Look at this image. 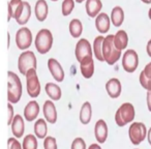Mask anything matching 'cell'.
<instances>
[{"instance_id": "obj_1", "label": "cell", "mask_w": 151, "mask_h": 149, "mask_svg": "<svg viewBox=\"0 0 151 149\" xmlns=\"http://www.w3.org/2000/svg\"><path fill=\"white\" fill-rule=\"evenodd\" d=\"M23 87L19 76L14 71H7V101L11 104H17L22 97Z\"/></svg>"}, {"instance_id": "obj_2", "label": "cell", "mask_w": 151, "mask_h": 149, "mask_svg": "<svg viewBox=\"0 0 151 149\" xmlns=\"http://www.w3.org/2000/svg\"><path fill=\"white\" fill-rule=\"evenodd\" d=\"M121 52L114 45V34H108L105 36L103 44L104 60L109 65H114L121 57Z\"/></svg>"}, {"instance_id": "obj_3", "label": "cell", "mask_w": 151, "mask_h": 149, "mask_svg": "<svg viewBox=\"0 0 151 149\" xmlns=\"http://www.w3.org/2000/svg\"><path fill=\"white\" fill-rule=\"evenodd\" d=\"M53 34L47 28H42L36 33L35 40H34V45L35 49L40 54H47L53 47Z\"/></svg>"}, {"instance_id": "obj_4", "label": "cell", "mask_w": 151, "mask_h": 149, "mask_svg": "<svg viewBox=\"0 0 151 149\" xmlns=\"http://www.w3.org/2000/svg\"><path fill=\"white\" fill-rule=\"evenodd\" d=\"M136 116V111L132 104L130 103H124L118 108L115 114V121L116 124L120 127H123L127 123L132 122Z\"/></svg>"}, {"instance_id": "obj_5", "label": "cell", "mask_w": 151, "mask_h": 149, "mask_svg": "<svg viewBox=\"0 0 151 149\" xmlns=\"http://www.w3.org/2000/svg\"><path fill=\"white\" fill-rule=\"evenodd\" d=\"M26 77V88H27V93L30 97L35 99L40 93V83L38 80L37 73H36L35 68H30L25 73Z\"/></svg>"}, {"instance_id": "obj_6", "label": "cell", "mask_w": 151, "mask_h": 149, "mask_svg": "<svg viewBox=\"0 0 151 149\" xmlns=\"http://www.w3.org/2000/svg\"><path fill=\"white\" fill-rule=\"evenodd\" d=\"M37 67V60H36L35 54L32 51H24L21 53L18 59V68L19 71L25 76L28 69Z\"/></svg>"}, {"instance_id": "obj_7", "label": "cell", "mask_w": 151, "mask_h": 149, "mask_svg": "<svg viewBox=\"0 0 151 149\" xmlns=\"http://www.w3.org/2000/svg\"><path fill=\"white\" fill-rule=\"evenodd\" d=\"M147 136L146 125L142 122H134L128 128V137L134 145H139L145 140Z\"/></svg>"}, {"instance_id": "obj_8", "label": "cell", "mask_w": 151, "mask_h": 149, "mask_svg": "<svg viewBox=\"0 0 151 149\" xmlns=\"http://www.w3.org/2000/svg\"><path fill=\"white\" fill-rule=\"evenodd\" d=\"M139 66V55L134 50H126L122 56V67L126 73H134Z\"/></svg>"}, {"instance_id": "obj_9", "label": "cell", "mask_w": 151, "mask_h": 149, "mask_svg": "<svg viewBox=\"0 0 151 149\" xmlns=\"http://www.w3.org/2000/svg\"><path fill=\"white\" fill-rule=\"evenodd\" d=\"M32 40H33V37H32L31 30L25 26L20 28L16 33V45L20 50L24 51L30 48Z\"/></svg>"}, {"instance_id": "obj_10", "label": "cell", "mask_w": 151, "mask_h": 149, "mask_svg": "<svg viewBox=\"0 0 151 149\" xmlns=\"http://www.w3.org/2000/svg\"><path fill=\"white\" fill-rule=\"evenodd\" d=\"M75 55L78 62H80L81 60H83L84 58H87V57H93L92 46H91V44L89 42L88 40L81 38L77 42L75 49Z\"/></svg>"}, {"instance_id": "obj_11", "label": "cell", "mask_w": 151, "mask_h": 149, "mask_svg": "<svg viewBox=\"0 0 151 149\" xmlns=\"http://www.w3.org/2000/svg\"><path fill=\"white\" fill-rule=\"evenodd\" d=\"M48 68L50 71L51 75L54 78V80L56 82H62L64 80V71L63 67L61 66V64L59 63V61L55 58H50L48 60Z\"/></svg>"}, {"instance_id": "obj_12", "label": "cell", "mask_w": 151, "mask_h": 149, "mask_svg": "<svg viewBox=\"0 0 151 149\" xmlns=\"http://www.w3.org/2000/svg\"><path fill=\"white\" fill-rule=\"evenodd\" d=\"M110 26H111V20L108 14L99 13L95 17V28L99 33H108L110 30Z\"/></svg>"}, {"instance_id": "obj_13", "label": "cell", "mask_w": 151, "mask_h": 149, "mask_svg": "<svg viewBox=\"0 0 151 149\" xmlns=\"http://www.w3.org/2000/svg\"><path fill=\"white\" fill-rule=\"evenodd\" d=\"M106 90L111 99H118L121 94V82L117 78H112L106 83Z\"/></svg>"}, {"instance_id": "obj_14", "label": "cell", "mask_w": 151, "mask_h": 149, "mask_svg": "<svg viewBox=\"0 0 151 149\" xmlns=\"http://www.w3.org/2000/svg\"><path fill=\"white\" fill-rule=\"evenodd\" d=\"M42 112H44L45 119L47 122L51 124L56 123L57 121V110L55 107L54 103L52 101H46L42 107Z\"/></svg>"}, {"instance_id": "obj_15", "label": "cell", "mask_w": 151, "mask_h": 149, "mask_svg": "<svg viewBox=\"0 0 151 149\" xmlns=\"http://www.w3.org/2000/svg\"><path fill=\"white\" fill-rule=\"evenodd\" d=\"M80 71L82 76L85 79H90L94 73V60L93 57H87L81 60L80 62Z\"/></svg>"}, {"instance_id": "obj_16", "label": "cell", "mask_w": 151, "mask_h": 149, "mask_svg": "<svg viewBox=\"0 0 151 149\" xmlns=\"http://www.w3.org/2000/svg\"><path fill=\"white\" fill-rule=\"evenodd\" d=\"M95 139L99 143L104 144L108 138V125L104 119H99L96 121L94 126Z\"/></svg>"}, {"instance_id": "obj_17", "label": "cell", "mask_w": 151, "mask_h": 149, "mask_svg": "<svg viewBox=\"0 0 151 149\" xmlns=\"http://www.w3.org/2000/svg\"><path fill=\"white\" fill-rule=\"evenodd\" d=\"M40 114V105L36 101H30L26 105L24 109V117L27 121L31 122L36 119V117Z\"/></svg>"}, {"instance_id": "obj_18", "label": "cell", "mask_w": 151, "mask_h": 149, "mask_svg": "<svg viewBox=\"0 0 151 149\" xmlns=\"http://www.w3.org/2000/svg\"><path fill=\"white\" fill-rule=\"evenodd\" d=\"M12 125V132L15 138H21L24 135V130H25V123H24V119L21 115L17 114L14 116V119L11 123Z\"/></svg>"}, {"instance_id": "obj_19", "label": "cell", "mask_w": 151, "mask_h": 149, "mask_svg": "<svg viewBox=\"0 0 151 149\" xmlns=\"http://www.w3.org/2000/svg\"><path fill=\"white\" fill-rule=\"evenodd\" d=\"M34 14L37 21L44 22L49 14V6L46 0H37L34 6Z\"/></svg>"}, {"instance_id": "obj_20", "label": "cell", "mask_w": 151, "mask_h": 149, "mask_svg": "<svg viewBox=\"0 0 151 149\" xmlns=\"http://www.w3.org/2000/svg\"><path fill=\"white\" fill-rule=\"evenodd\" d=\"M103 9V2L101 0H86L85 9L88 17L95 18Z\"/></svg>"}, {"instance_id": "obj_21", "label": "cell", "mask_w": 151, "mask_h": 149, "mask_svg": "<svg viewBox=\"0 0 151 149\" xmlns=\"http://www.w3.org/2000/svg\"><path fill=\"white\" fill-rule=\"evenodd\" d=\"M140 84L144 89L147 91L151 90V62L146 64L142 71L140 73Z\"/></svg>"}, {"instance_id": "obj_22", "label": "cell", "mask_w": 151, "mask_h": 149, "mask_svg": "<svg viewBox=\"0 0 151 149\" xmlns=\"http://www.w3.org/2000/svg\"><path fill=\"white\" fill-rule=\"evenodd\" d=\"M23 6V0H11L7 3V21L18 17Z\"/></svg>"}, {"instance_id": "obj_23", "label": "cell", "mask_w": 151, "mask_h": 149, "mask_svg": "<svg viewBox=\"0 0 151 149\" xmlns=\"http://www.w3.org/2000/svg\"><path fill=\"white\" fill-rule=\"evenodd\" d=\"M30 17H31V6H30L29 2L23 1V6H22L21 12L18 15V17L15 19L16 22L19 25H26L27 22L29 21Z\"/></svg>"}, {"instance_id": "obj_24", "label": "cell", "mask_w": 151, "mask_h": 149, "mask_svg": "<svg viewBox=\"0 0 151 149\" xmlns=\"http://www.w3.org/2000/svg\"><path fill=\"white\" fill-rule=\"evenodd\" d=\"M114 45L120 51L125 50L128 45V35L124 30H118L114 34Z\"/></svg>"}, {"instance_id": "obj_25", "label": "cell", "mask_w": 151, "mask_h": 149, "mask_svg": "<svg viewBox=\"0 0 151 149\" xmlns=\"http://www.w3.org/2000/svg\"><path fill=\"white\" fill-rule=\"evenodd\" d=\"M45 90H46L47 95L53 101H59L62 96L61 88L55 83H47L45 86Z\"/></svg>"}, {"instance_id": "obj_26", "label": "cell", "mask_w": 151, "mask_h": 149, "mask_svg": "<svg viewBox=\"0 0 151 149\" xmlns=\"http://www.w3.org/2000/svg\"><path fill=\"white\" fill-rule=\"evenodd\" d=\"M111 20L112 24H113L115 27H120V26L123 24L124 21V11L122 9L121 6H115L111 12Z\"/></svg>"}, {"instance_id": "obj_27", "label": "cell", "mask_w": 151, "mask_h": 149, "mask_svg": "<svg viewBox=\"0 0 151 149\" xmlns=\"http://www.w3.org/2000/svg\"><path fill=\"white\" fill-rule=\"evenodd\" d=\"M105 36L99 35L94 38V42L92 45V52L94 54V57L99 61H105L104 60V55H103V44Z\"/></svg>"}, {"instance_id": "obj_28", "label": "cell", "mask_w": 151, "mask_h": 149, "mask_svg": "<svg viewBox=\"0 0 151 149\" xmlns=\"http://www.w3.org/2000/svg\"><path fill=\"white\" fill-rule=\"evenodd\" d=\"M92 117V108L89 101H85L81 107L80 111V121L82 124H88Z\"/></svg>"}, {"instance_id": "obj_29", "label": "cell", "mask_w": 151, "mask_h": 149, "mask_svg": "<svg viewBox=\"0 0 151 149\" xmlns=\"http://www.w3.org/2000/svg\"><path fill=\"white\" fill-rule=\"evenodd\" d=\"M34 134L38 139H45L48 134V126H47V121L42 118L36 120L34 123Z\"/></svg>"}, {"instance_id": "obj_30", "label": "cell", "mask_w": 151, "mask_h": 149, "mask_svg": "<svg viewBox=\"0 0 151 149\" xmlns=\"http://www.w3.org/2000/svg\"><path fill=\"white\" fill-rule=\"evenodd\" d=\"M68 30L70 35L73 36V38H78L81 36L83 32V24L82 22L79 19H73L70 22H69L68 25Z\"/></svg>"}, {"instance_id": "obj_31", "label": "cell", "mask_w": 151, "mask_h": 149, "mask_svg": "<svg viewBox=\"0 0 151 149\" xmlns=\"http://www.w3.org/2000/svg\"><path fill=\"white\" fill-rule=\"evenodd\" d=\"M22 149H37V140L34 135H27L24 138Z\"/></svg>"}, {"instance_id": "obj_32", "label": "cell", "mask_w": 151, "mask_h": 149, "mask_svg": "<svg viewBox=\"0 0 151 149\" xmlns=\"http://www.w3.org/2000/svg\"><path fill=\"white\" fill-rule=\"evenodd\" d=\"M75 9V0H63L61 5V14L63 17H67L73 13Z\"/></svg>"}, {"instance_id": "obj_33", "label": "cell", "mask_w": 151, "mask_h": 149, "mask_svg": "<svg viewBox=\"0 0 151 149\" xmlns=\"http://www.w3.org/2000/svg\"><path fill=\"white\" fill-rule=\"evenodd\" d=\"M45 149H57V142L54 137H46L44 141Z\"/></svg>"}, {"instance_id": "obj_34", "label": "cell", "mask_w": 151, "mask_h": 149, "mask_svg": "<svg viewBox=\"0 0 151 149\" xmlns=\"http://www.w3.org/2000/svg\"><path fill=\"white\" fill-rule=\"evenodd\" d=\"M71 149H86V143L82 138H76L71 143Z\"/></svg>"}, {"instance_id": "obj_35", "label": "cell", "mask_w": 151, "mask_h": 149, "mask_svg": "<svg viewBox=\"0 0 151 149\" xmlns=\"http://www.w3.org/2000/svg\"><path fill=\"white\" fill-rule=\"evenodd\" d=\"M7 149H22V145L17 138H9L7 140Z\"/></svg>"}, {"instance_id": "obj_36", "label": "cell", "mask_w": 151, "mask_h": 149, "mask_svg": "<svg viewBox=\"0 0 151 149\" xmlns=\"http://www.w3.org/2000/svg\"><path fill=\"white\" fill-rule=\"evenodd\" d=\"M7 112H9V114H7V124L9 125H11L12 121H13L14 119V116H15V114H14V107H13V104L9 103L7 104Z\"/></svg>"}, {"instance_id": "obj_37", "label": "cell", "mask_w": 151, "mask_h": 149, "mask_svg": "<svg viewBox=\"0 0 151 149\" xmlns=\"http://www.w3.org/2000/svg\"><path fill=\"white\" fill-rule=\"evenodd\" d=\"M147 107H148L149 112H151V90L150 91H147Z\"/></svg>"}, {"instance_id": "obj_38", "label": "cell", "mask_w": 151, "mask_h": 149, "mask_svg": "<svg viewBox=\"0 0 151 149\" xmlns=\"http://www.w3.org/2000/svg\"><path fill=\"white\" fill-rule=\"evenodd\" d=\"M146 52H147V54H148V56L151 58V40H148V42H147Z\"/></svg>"}, {"instance_id": "obj_39", "label": "cell", "mask_w": 151, "mask_h": 149, "mask_svg": "<svg viewBox=\"0 0 151 149\" xmlns=\"http://www.w3.org/2000/svg\"><path fill=\"white\" fill-rule=\"evenodd\" d=\"M88 149H101V147L99 144H91Z\"/></svg>"}, {"instance_id": "obj_40", "label": "cell", "mask_w": 151, "mask_h": 149, "mask_svg": "<svg viewBox=\"0 0 151 149\" xmlns=\"http://www.w3.org/2000/svg\"><path fill=\"white\" fill-rule=\"evenodd\" d=\"M147 138H148V142L151 145V127L149 128V130L147 132Z\"/></svg>"}, {"instance_id": "obj_41", "label": "cell", "mask_w": 151, "mask_h": 149, "mask_svg": "<svg viewBox=\"0 0 151 149\" xmlns=\"http://www.w3.org/2000/svg\"><path fill=\"white\" fill-rule=\"evenodd\" d=\"M142 2H144L145 4H150L151 3V0H141Z\"/></svg>"}, {"instance_id": "obj_42", "label": "cell", "mask_w": 151, "mask_h": 149, "mask_svg": "<svg viewBox=\"0 0 151 149\" xmlns=\"http://www.w3.org/2000/svg\"><path fill=\"white\" fill-rule=\"evenodd\" d=\"M9 47V33L7 32V48Z\"/></svg>"}, {"instance_id": "obj_43", "label": "cell", "mask_w": 151, "mask_h": 149, "mask_svg": "<svg viewBox=\"0 0 151 149\" xmlns=\"http://www.w3.org/2000/svg\"><path fill=\"white\" fill-rule=\"evenodd\" d=\"M148 17H149V19L151 20V9H149V11H148Z\"/></svg>"}, {"instance_id": "obj_44", "label": "cell", "mask_w": 151, "mask_h": 149, "mask_svg": "<svg viewBox=\"0 0 151 149\" xmlns=\"http://www.w3.org/2000/svg\"><path fill=\"white\" fill-rule=\"evenodd\" d=\"M76 2H78V3H82V2H84L85 0H75Z\"/></svg>"}, {"instance_id": "obj_45", "label": "cell", "mask_w": 151, "mask_h": 149, "mask_svg": "<svg viewBox=\"0 0 151 149\" xmlns=\"http://www.w3.org/2000/svg\"><path fill=\"white\" fill-rule=\"evenodd\" d=\"M51 1H58V0H51Z\"/></svg>"}]
</instances>
